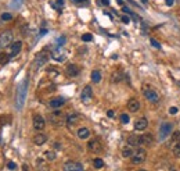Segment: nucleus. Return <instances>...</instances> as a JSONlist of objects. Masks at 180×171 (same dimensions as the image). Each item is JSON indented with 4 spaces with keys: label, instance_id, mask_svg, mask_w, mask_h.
<instances>
[{
    "label": "nucleus",
    "instance_id": "37",
    "mask_svg": "<svg viewBox=\"0 0 180 171\" xmlns=\"http://www.w3.org/2000/svg\"><path fill=\"white\" fill-rule=\"evenodd\" d=\"M177 107H171L169 109V114H172V116H175V114H177Z\"/></svg>",
    "mask_w": 180,
    "mask_h": 171
},
{
    "label": "nucleus",
    "instance_id": "38",
    "mask_svg": "<svg viewBox=\"0 0 180 171\" xmlns=\"http://www.w3.org/2000/svg\"><path fill=\"white\" fill-rule=\"evenodd\" d=\"M121 20H122V22H123V24H129V22H130V18H129L127 15H123Z\"/></svg>",
    "mask_w": 180,
    "mask_h": 171
},
{
    "label": "nucleus",
    "instance_id": "43",
    "mask_svg": "<svg viewBox=\"0 0 180 171\" xmlns=\"http://www.w3.org/2000/svg\"><path fill=\"white\" fill-rule=\"evenodd\" d=\"M100 3H101V4H104V6H108V4H109V0H100Z\"/></svg>",
    "mask_w": 180,
    "mask_h": 171
},
{
    "label": "nucleus",
    "instance_id": "46",
    "mask_svg": "<svg viewBox=\"0 0 180 171\" xmlns=\"http://www.w3.org/2000/svg\"><path fill=\"white\" fill-rule=\"evenodd\" d=\"M107 114H108V117H111V118H112L114 117V110H108Z\"/></svg>",
    "mask_w": 180,
    "mask_h": 171
},
{
    "label": "nucleus",
    "instance_id": "49",
    "mask_svg": "<svg viewBox=\"0 0 180 171\" xmlns=\"http://www.w3.org/2000/svg\"><path fill=\"white\" fill-rule=\"evenodd\" d=\"M118 1V4H121V6H123V0H117Z\"/></svg>",
    "mask_w": 180,
    "mask_h": 171
},
{
    "label": "nucleus",
    "instance_id": "3",
    "mask_svg": "<svg viewBox=\"0 0 180 171\" xmlns=\"http://www.w3.org/2000/svg\"><path fill=\"white\" fill-rule=\"evenodd\" d=\"M143 93H144V96H145V99H147L150 103L157 104V103L159 102V95L157 93V91H155V89L148 88V86H144Z\"/></svg>",
    "mask_w": 180,
    "mask_h": 171
},
{
    "label": "nucleus",
    "instance_id": "10",
    "mask_svg": "<svg viewBox=\"0 0 180 171\" xmlns=\"http://www.w3.org/2000/svg\"><path fill=\"white\" fill-rule=\"evenodd\" d=\"M64 171H85L83 166L78 162H67L64 164Z\"/></svg>",
    "mask_w": 180,
    "mask_h": 171
},
{
    "label": "nucleus",
    "instance_id": "27",
    "mask_svg": "<svg viewBox=\"0 0 180 171\" xmlns=\"http://www.w3.org/2000/svg\"><path fill=\"white\" fill-rule=\"evenodd\" d=\"M45 157L47 162H53V160H55V153L53 150H47V152H45Z\"/></svg>",
    "mask_w": 180,
    "mask_h": 171
},
{
    "label": "nucleus",
    "instance_id": "11",
    "mask_svg": "<svg viewBox=\"0 0 180 171\" xmlns=\"http://www.w3.org/2000/svg\"><path fill=\"white\" fill-rule=\"evenodd\" d=\"M91 97H93V89H91V86H85V89L82 91V93H81V99H82V102H85V103H87V102H90L91 100Z\"/></svg>",
    "mask_w": 180,
    "mask_h": 171
},
{
    "label": "nucleus",
    "instance_id": "2",
    "mask_svg": "<svg viewBox=\"0 0 180 171\" xmlns=\"http://www.w3.org/2000/svg\"><path fill=\"white\" fill-rule=\"evenodd\" d=\"M49 121L55 127H61V125L67 124V116L63 111H53L49 114Z\"/></svg>",
    "mask_w": 180,
    "mask_h": 171
},
{
    "label": "nucleus",
    "instance_id": "23",
    "mask_svg": "<svg viewBox=\"0 0 180 171\" xmlns=\"http://www.w3.org/2000/svg\"><path fill=\"white\" fill-rule=\"evenodd\" d=\"M133 153H135V152H133V148H132V146H129V145H127V146H125V148L122 149V156H123L125 159H129V157L132 159Z\"/></svg>",
    "mask_w": 180,
    "mask_h": 171
},
{
    "label": "nucleus",
    "instance_id": "26",
    "mask_svg": "<svg viewBox=\"0 0 180 171\" xmlns=\"http://www.w3.org/2000/svg\"><path fill=\"white\" fill-rule=\"evenodd\" d=\"M123 78H126V77L122 74L121 71H115V72L112 74V81L114 82H121Z\"/></svg>",
    "mask_w": 180,
    "mask_h": 171
},
{
    "label": "nucleus",
    "instance_id": "13",
    "mask_svg": "<svg viewBox=\"0 0 180 171\" xmlns=\"http://www.w3.org/2000/svg\"><path fill=\"white\" fill-rule=\"evenodd\" d=\"M21 49H22V42L21 41H17L14 42L13 45H11V47H10V51L9 54L11 56V57H14V56H17L19 51H21Z\"/></svg>",
    "mask_w": 180,
    "mask_h": 171
},
{
    "label": "nucleus",
    "instance_id": "29",
    "mask_svg": "<svg viewBox=\"0 0 180 171\" xmlns=\"http://www.w3.org/2000/svg\"><path fill=\"white\" fill-rule=\"evenodd\" d=\"M180 142V132H173L172 135V139H171V143L175 146L176 143H179Z\"/></svg>",
    "mask_w": 180,
    "mask_h": 171
},
{
    "label": "nucleus",
    "instance_id": "12",
    "mask_svg": "<svg viewBox=\"0 0 180 171\" xmlns=\"http://www.w3.org/2000/svg\"><path fill=\"white\" fill-rule=\"evenodd\" d=\"M154 143V136L151 134H143L140 136V145H143V146H153Z\"/></svg>",
    "mask_w": 180,
    "mask_h": 171
},
{
    "label": "nucleus",
    "instance_id": "48",
    "mask_svg": "<svg viewBox=\"0 0 180 171\" xmlns=\"http://www.w3.org/2000/svg\"><path fill=\"white\" fill-rule=\"evenodd\" d=\"M54 148H55V149H61V145H60L58 142H55V143H54Z\"/></svg>",
    "mask_w": 180,
    "mask_h": 171
},
{
    "label": "nucleus",
    "instance_id": "7",
    "mask_svg": "<svg viewBox=\"0 0 180 171\" xmlns=\"http://www.w3.org/2000/svg\"><path fill=\"white\" fill-rule=\"evenodd\" d=\"M172 131H173V125L171 122H162L161 127H159V138L165 139L172 134Z\"/></svg>",
    "mask_w": 180,
    "mask_h": 171
},
{
    "label": "nucleus",
    "instance_id": "32",
    "mask_svg": "<svg viewBox=\"0 0 180 171\" xmlns=\"http://www.w3.org/2000/svg\"><path fill=\"white\" fill-rule=\"evenodd\" d=\"M82 41L83 42H90V41H93V36H91L90 33H85V35H82Z\"/></svg>",
    "mask_w": 180,
    "mask_h": 171
},
{
    "label": "nucleus",
    "instance_id": "18",
    "mask_svg": "<svg viewBox=\"0 0 180 171\" xmlns=\"http://www.w3.org/2000/svg\"><path fill=\"white\" fill-rule=\"evenodd\" d=\"M46 141H47V136L45 134H36L33 136V143L37 145V146H42V145L46 143Z\"/></svg>",
    "mask_w": 180,
    "mask_h": 171
},
{
    "label": "nucleus",
    "instance_id": "9",
    "mask_svg": "<svg viewBox=\"0 0 180 171\" xmlns=\"http://www.w3.org/2000/svg\"><path fill=\"white\" fill-rule=\"evenodd\" d=\"M45 127H46L45 118H43L40 114H35V116H33V128H35L36 131H42V130H45Z\"/></svg>",
    "mask_w": 180,
    "mask_h": 171
},
{
    "label": "nucleus",
    "instance_id": "44",
    "mask_svg": "<svg viewBox=\"0 0 180 171\" xmlns=\"http://www.w3.org/2000/svg\"><path fill=\"white\" fill-rule=\"evenodd\" d=\"M165 3H166V6H173V3H175V0H166Z\"/></svg>",
    "mask_w": 180,
    "mask_h": 171
},
{
    "label": "nucleus",
    "instance_id": "47",
    "mask_svg": "<svg viewBox=\"0 0 180 171\" xmlns=\"http://www.w3.org/2000/svg\"><path fill=\"white\" fill-rule=\"evenodd\" d=\"M46 33H47V29H42V31H40V36H45Z\"/></svg>",
    "mask_w": 180,
    "mask_h": 171
},
{
    "label": "nucleus",
    "instance_id": "45",
    "mask_svg": "<svg viewBox=\"0 0 180 171\" xmlns=\"http://www.w3.org/2000/svg\"><path fill=\"white\" fill-rule=\"evenodd\" d=\"M22 171H29V166L28 164H22Z\"/></svg>",
    "mask_w": 180,
    "mask_h": 171
},
{
    "label": "nucleus",
    "instance_id": "50",
    "mask_svg": "<svg viewBox=\"0 0 180 171\" xmlns=\"http://www.w3.org/2000/svg\"><path fill=\"white\" fill-rule=\"evenodd\" d=\"M141 1H143V3H144V4H145V3H147V0H141Z\"/></svg>",
    "mask_w": 180,
    "mask_h": 171
},
{
    "label": "nucleus",
    "instance_id": "14",
    "mask_svg": "<svg viewBox=\"0 0 180 171\" xmlns=\"http://www.w3.org/2000/svg\"><path fill=\"white\" fill-rule=\"evenodd\" d=\"M148 127V121H147V118H139V120L135 122V130L136 131H144L145 128Z\"/></svg>",
    "mask_w": 180,
    "mask_h": 171
},
{
    "label": "nucleus",
    "instance_id": "41",
    "mask_svg": "<svg viewBox=\"0 0 180 171\" xmlns=\"http://www.w3.org/2000/svg\"><path fill=\"white\" fill-rule=\"evenodd\" d=\"M64 42H65V38H64V36H61V38H58V45H60V46H61V45H63Z\"/></svg>",
    "mask_w": 180,
    "mask_h": 171
},
{
    "label": "nucleus",
    "instance_id": "25",
    "mask_svg": "<svg viewBox=\"0 0 180 171\" xmlns=\"http://www.w3.org/2000/svg\"><path fill=\"white\" fill-rule=\"evenodd\" d=\"M10 57L11 56L9 53H0V65H6L10 61Z\"/></svg>",
    "mask_w": 180,
    "mask_h": 171
},
{
    "label": "nucleus",
    "instance_id": "1",
    "mask_svg": "<svg viewBox=\"0 0 180 171\" xmlns=\"http://www.w3.org/2000/svg\"><path fill=\"white\" fill-rule=\"evenodd\" d=\"M27 93H28V79H24L17 89L15 106H17L18 110H22L24 104H25V100H27Z\"/></svg>",
    "mask_w": 180,
    "mask_h": 171
},
{
    "label": "nucleus",
    "instance_id": "34",
    "mask_svg": "<svg viewBox=\"0 0 180 171\" xmlns=\"http://www.w3.org/2000/svg\"><path fill=\"white\" fill-rule=\"evenodd\" d=\"M150 43H151V45H153L155 49H161V45H159V43H158V42L155 41L154 38H151V39H150Z\"/></svg>",
    "mask_w": 180,
    "mask_h": 171
},
{
    "label": "nucleus",
    "instance_id": "30",
    "mask_svg": "<svg viewBox=\"0 0 180 171\" xmlns=\"http://www.w3.org/2000/svg\"><path fill=\"white\" fill-rule=\"evenodd\" d=\"M1 20L3 21H10V20H13V15L10 13H3L1 14Z\"/></svg>",
    "mask_w": 180,
    "mask_h": 171
},
{
    "label": "nucleus",
    "instance_id": "28",
    "mask_svg": "<svg viewBox=\"0 0 180 171\" xmlns=\"http://www.w3.org/2000/svg\"><path fill=\"white\" fill-rule=\"evenodd\" d=\"M93 166H94V168L100 170V168H103V167H104V162L100 157H96L94 160H93Z\"/></svg>",
    "mask_w": 180,
    "mask_h": 171
},
{
    "label": "nucleus",
    "instance_id": "33",
    "mask_svg": "<svg viewBox=\"0 0 180 171\" xmlns=\"http://www.w3.org/2000/svg\"><path fill=\"white\" fill-rule=\"evenodd\" d=\"M7 167H9V170H11V171H15L18 168L17 164H15L14 162H9V163H7Z\"/></svg>",
    "mask_w": 180,
    "mask_h": 171
},
{
    "label": "nucleus",
    "instance_id": "24",
    "mask_svg": "<svg viewBox=\"0 0 180 171\" xmlns=\"http://www.w3.org/2000/svg\"><path fill=\"white\" fill-rule=\"evenodd\" d=\"M91 81L96 83H99L101 81V72H100L99 70H94V71H91Z\"/></svg>",
    "mask_w": 180,
    "mask_h": 171
},
{
    "label": "nucleus",
    "instance_id": "19",
    "mask_svg": "<svg viewBox=\"0 0 180 171\" xmlns=\"http://www.w3.org/2000/svg\"><path fill=\"white\" fill-rule=\"evenodd\" d=\"M36 170L37 171H49V164L43 159H37L36 160Z\"/></svg>",
    "mask_w": 180,
    "mask_h": 171
},
{
    "label": "nucleus",
    "instance_id": "35",
    "mask_svg": "<svg viewBox=\"0 0 180 171\" xmlns=\"http://www.w3.org/2000/svg\"><path fill=\"white\" fill-rule=\"evenodd\" d=\"M51 6H53L54 9H60V7L64 6V0H57V3H53Z\"/></svg>",
    "mask_w": 180,
    "mask_h": 171
},
{
    "label": "nucleus",
    "instance_id": "31",
    "mask_svg": "<svg viewBox=\"0 0 180 171\" xmlns=\"http://www.w3.org/2000/svg\"><path fill=\"white\" fill-rule=\"evenodd\" d=\"M173 154L175 156H180V142L173 146Z\"/></svg>",
    "mask_w": 180,
    "mask_h": 171
},
{
    "label": "nucleus",
    "instance_id": "52",
    "mask_svg": "<svg viewBox=\"0 0 180 171\" xmlns=\"http://www.w3.org/2000/svg\"><path fill=\"white\" fill-rule=\"evenodd\" d=\"M139 171H145V170H139Z\"/></svg>",
    "mask_w": 180,
    "mask_h": 171
},
{
    "label": "nucleus",
    "instance_id": "40",
    "mask_svg": "<svg viewBox=\"0 0 180 171\" xmlns=\"http://www.w3.org/2000/svg\"><path fill=\"white\" fill-rule=\"evenodd\" d=\"M73 3L78 6H82V4H86V1L85 0H73Z\"/></svg>",
    "mask_w": 180,
    "mask_h": 171
},
{
    "label": "nucleus",
    "instance_id": "21",
    "mask_svg": "<svg viewBox=\"0 0 180 171\" xmlns=\"http://www.w3.org/2000/svg\"><path fill=\"white\" fill-rule=\"evenodd\" d=\"M127 145L132 146V148L140 146V136H137V135H130V136L127 138Z\"/></svg>",
    "mask_w": 180,
    "mask_h": 171
},
{
    "label": "nucleus",
    "instance_id": "42",
    "mask_svg": "<svg viewBox=\"0 0 180 171\" xmlns=\"http://www.w3.org/2000/svg\"><path fill=\"white\" fill-rule=\"evenodd\" d=\"M122 10H123V11H125L126 14H130V13H132V11H130V10H129V9H127L126 6H123V7H122Z\"/></svg>",
    "mask_w": 180,
    "mask_h": 171
},
{
    "label": "nucleus",
    "instance_id": "20",
    "mask_svg": "<svg viewBox=\"0 0 180 171\" xmlns=\"http://www.w3.org/2000/svg\"><path fill=\"white\" fill-rule=\"evenodd\" d=\"M67 75L68 77H76V75H79V67L75 64H69L67 67Z\"/></svg>",
    "mask_w": 180,
    "mask_h": 171
},
{
    "label": "nucleus",
    "instance_id": "17",
    "mask_svg": "<svg viewBox=\"0 0 180 171\" xmlns=\"http://www.w3.org/2000/svg\"><path fill=\"white\" fill-rule=\"evenodd\" d=\"M127 109H129V111H132V113H136V111L140 110V103L139 100H136V99H130L129 102H127Z\"/></svg>",
    "mask_w": 180,
    "mask_h": 171
},
{
    "label": "nucleus",
    "instance_id": "16",
    "mask_svg": "<svg viewBox=\"0 0 180 171\" xmlns=\"http://www.w3.org/2000/svg\"><path fill=\"white\" fill-rule=\"evenodd\" d=\"M79 120H81V116H79L78 113H72V114L67 116V125L68 127H72V125L76 124Z\"/></svg>",
    "mask_w": 180,
    "mask_h": 171
},
{
    "label": "nucleus",
    "instance_id": "8",
    "mask_svg": "<svg viewBox=\"0 0 180 171\" xmlns=\"http://www.w3.org/2000/svg\"><path fill=\"white\" fill-rule=\"evenodd\" d=\"M87 149H89L90 152H93V153H100L101 150H103V145H101V142H100L99 139H90L89 141V143H87Z\"/></svg>",
    "mask_w": 180,
    "mask_h": 171
},
{
    "label": "nucleus",
    "instance_id": "39",
    "mask_svg": "<svg viewBox=\"0 0 180 171\" xmlns=\"http://www.w3.org/2000/svg\"><path fill=\"white\" fill-rule=\"evenodd\" d=\"M22 3V0H18V1H15V0H13V3H11V7H18V6Z\"/></svg>",
    "mask_w": 180,
    "mask_h": 171
},
{
    "label": "nucleus",
    "instance_id": "22",
    "mask_svg": "<svg viewBox=\"0 0 180 171\" xmlns=\"http://www.w3.org/2000/svg\"><path fill=\"white\" fill-rule=\"evenodd\" d=\"M90 136V130L86 127H82L78 130V138L79 139H87Z\"/></svg>",
    "mask_w": 180,
    "mask_h": 171
},
{
    "label": "nucleus",
    "instance_id": "5",
    "mask_svg": "<svg viewBox=\"0 0 180 171\" xmlns=\"http://www.w3.org/2000/svg\"><path fill=\"white\" fill-rule=\"evenodd\" d=\"M49 57L50 56L46 53V51H40V53H37L35 57V60H33V67H35L36 70L40 68V67H43V65L49 61Z\"/></svg>",
    "mask_w": 180,
    "mask_h": 171
},
{
    "label": "nucleus",
    "instance_id": "4",
    "mask_svg": "<svg viewBox=\"0 0 180 171\" xmlns=\"http://www.w3.org/2000/svg\"><path fill=\"white\" fill-rule=\"evenodd\" d=\"M145 159H147V152H145V149L140 148L133 153V156H132V163H133V164H141V163L145 162Z\"/></svg>",
    "mask_w": 180,
    "mask_h": 171
},
{
    "label": "nucleus",
    "instance_id": "6",
    "mask_svg": "<svg viewBox=\"0 0 180 171\" xmlns=\"http://www.w3.org/2000/svg\"><path fill=\"white\" fill-rule=\"evenodd\" d=\"M13 42V32L11 31H4L0 33V47H7Z\"/></svg>",
    "mask_w": 180,
    "mask_h": 171
},
{
    "label": "nucleus",
    "instance_id": "51",
    "mask_svg": "<svg viewBox=\"0 0 180 171\" xmlns=\"http://www.w3.org/2000/svg\"><path fill=\"white\" fill-rule=\"evenodd\" d=\"M171 171H177V170H175V168H172V170Z\"/></svg>",
    "mask_w": 180,
    "mask_h": 171
},
{
    "label": "nucleus",
    "instance_id": "36",
    "mask_svg": "<svg viewBox=\"0 0 180 171\" xmlns=\"http://www.w3.org/2000/svg\"><path fill=\"white\" fill-rule=\"evenodd\" d=\"M121 122L122 124H127V122H129V116H127V114H122L121 116Z\"/></svg>",
    "mask_w": 180,
    "mask_h": 171
},
{
    "label": "nucleus",
    "instance_id": "15",
    "mask_svg": "<svg viewBox=\"0 0 180 171\" xmlns=\"http://www.w3.org/2000/svg\"><path fill=\"white\" fill-rule=\"evenodd\" d=\"M49 104L51 109H60L61 106L65 104V99H64V97H55V99H51V100H50Z\"/></svg>",
    "mask_w": 180,
    "mask_h": 171
}]
</instances>
